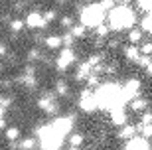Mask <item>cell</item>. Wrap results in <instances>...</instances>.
Returning <instances> with one entry per match:
<instances>
[{"label":"cell","mask_w":152,"mask_h":150,"mask_svg":"<svg viewBox=\"0 0 152 150\" xmlns=\"http://www.w3.org/2000/svg\"><path fill=\"white\" fill-rule=\"evenodd\" d=\"M95 97H97V105H99V109H107V111L126 105L124 95H123V87L117 85V83L99 85L97 91H95Z\"/></svg>","instance_id":"obj_1"},{"label":"cell","mask_w":152,"mask_h":150,"mask_svg":"<svg viewBox=\"0 0 152 150\" xmlns=\"http://www.w3.org/2000/svg\"><path fill=\"white\" fill-rule=\"evenodd\" d=\"M134 22H136L134 10L129 4H121V6H115L113 10H109V26L117 32L130 30Z\"/></svg>","instance_id":"obj_2"},{"label":"cell","mask_w":152,"mask_h":150,"mask_svg":"<svg viewBox=\"0 0 152 150\" xmlns=\"http://www.w3.org/2000/svg\"><path fill=\"white\" fill-rule=\"evenodd\" d=\"M79 20H81V24L85 28H97L105 20V10H103V6L99 2H93V4L85 6L83 10L79 12Z\"/></svg>","instance_id":"obj_3"},{"label":"cell","mask_w":152,"mask_h":150,"mask_svg":"<svg viewBox=\"0 0 152 150\" xmlns=\"http://www.w3.org/2000/svg\"><path fill=\"white\" fill-rule=\"evenodd\" d=\"M79 107H81V111H85V113H95L97 109H99L95 91H91V89L81 91V95H79Z\"/></svg>","instance_id":"obj_4"},{"label":"cell","mask_w":152,"mask_h":150,"mask_svg":"<svg viewBox=\"0 0 152 150\" xmlns=\"http://www.w3.org/2000/svg\"><path fill=\"white\" fill-rule=\"evenodd\" d=\"M51 127H53V130H56L57 134H61L63 138H65V136L71 132V128H73V119L71 117H59V119H56V121L51 122Z\"/></svg>","instance_id":"obj_5"},{"label":"cell","mask_w":152,"mask_h":150,"mask_svg":"<svg viewBox=\"0 0 152 150\" xmlns=\"http://www.w3.org/2000/svg\"><path fill=\"white\" fill-rule=\"evenodd\" d=\"M24 22H26V26H28L30 30H42V28H45V24H48L44 14H39V12H30V14H26Z\"/></svg>","instance_id":"obj_6"},{"label":"cell","mask_w":152,"mask_h":150,"mask_svg":"<svg viewBox=\"0 0 152 150\" xmlns=\"http://www.w3.org/2000/svg\"><path fill=\"white\" fill-rule=\"evenodd\" d=\"M75 61V53L71 48H61L59 57H57V69H67L71 63Z\"/></svg>","instance_id":"obj_7"},{"label":"cell","mask_w":152,"mask_h":150,"mask_svg":"<svg viewBox=\"0 0 152 150\" xmlns=\"http://www.w3.org/2000/svg\"><path fill=\"white\" fill-rule=\"evenodd\" d=\"M124 150H150V144H148V138L144 136H132L130 140H126Z\"/></svg>","instance_id":"obj_8"},{"label":"cell","mask_w":152,"mask_h":150,"mask_svg":"<svg viewBox=\"0 0 152 150\" xmlns=\"http://www.w3.org/2000/svg\"><path fill=\"white\" fill-rule=\"evenodd\" d=\"M38 107L44 113H48V115L57 113V105H56V101H53V97H51V95H44V97L38 101Z\"/></svg>","instance_id":"obj_9"},{"label":"cell","mask_w":152,"mask_h":150,"mask_svg":"<svg viewBox=\"0 0 152 150\" xmlns=\"http://www.w3.org/2000/svg\"><path fill=\"white\" fill-rule=\"evenodd\" d=\"M111 121H113V124H117V127H123L124 122H126V113H124V107H117V109H111Z\"/></svg>","instance_id":"obj_10"},{"label":"cell","mask_w":152,"mask_h":150,"mask_svg":"<svg viewBox=\"0 0 152 150\" xmlns=\"http://www.w3.org/2000/svg\"><path fill=\"white\" fill-rule=\"evenodd\" d=\"M45 48L48 50H59V48H63V38L61 36H48L45 38Z\"/></svg>","instance_id":"obj_11"},{"label":"cell","mask_w":152,"mask_h":150,"mask_svg":"<svg viewBox=\"0 0 152 150\" xmlns=\"http://www.w3.org/2000/svg\"><path fill=\"white\" fill-rule=\"evenodd\" d=\"M123 127H124V128H121V130H118V138L130 140V138L136 134V127H134V124H123Z\"/></svg>","instance_id":"obj_12"},{"label":"cell","mask_w":152,"mask_h":150,"mask_svg":"<svg viewBox=\"0 0 152 150\" xmlns=\"http://www.w3.org/2000/svg\"><path fill=\"white\" fill-rule=\"evenodd\" d=\"M124 57H126V59H130V61H136L138 57H140V50H138L134 44L126 45V48H124Z\"/></svg>","instance_id":"obj_13"},{"label":"cell","mask_w":152,"mask_h":150,"mask_svg":"<svg viewBox=\"0 0 152 150\" xmlns=\"http://www.w3.org/2000/svg\"><path fill=\"white\" fill-rule=\"evenodd\" d=\"M130 107H132V111L142 113V111L148 107V101H146V99H140V97H134V99L130 101Z\"/></svg>","instance_id":"obj_14"},{"label":"cell","mask_w":152,"mask_h":150,"mask_svg":"<svg viewBox=\"0 0 152 150\" xmlns=\"http://www.w3.org/2000/svg\"><path fill=\"white\" fill-rule=\"evenodd\" d=\"M24 26H26V22H24L22 18H16V20H12V22H10V30H12V32H22Z\"/></svg>","instance_id":"obj_15"},{"label":"cell","mask_w":152,"mask_h":150,"mask_svg":"<svg viewBox=\"0 0 152 150\" xmlns=\"http://www.w3.org/2000/svg\"><path fill=\"white\" fill-rule=\"evenodd\" d=\"M36 142H38V140L34 138V136H30V138H24L22 142H20V148L22 150H32L36 146Z\"/></svg>","instance_id":"obj_16"},{"label":"cell","mask_w":152,"mask_h":150,"mask_svg":"<svg viewBox=\"0 0 152 150\" xmlns=\"http://www.w3.org/2000/svg\"><path fill=\"white\" fill-rule=\"evenodd\" d=\"M18 136H20V130H18L16 127H10L8 130H6V138L10 140V142H16Z\"/></svg>","instance_id":"obj_17"},{"label":"cell","mask_w":152,"mask_h":150,"mask_svg":"<svg viewBox=\"0 0 152 150\" xmlns=\"http://www.w3.org/2000/svg\"><path fill=\"white\" fill-rule=\"evenodd\" d=\"M85 30H87V28H85L83 24H79V26H71V30H69V32L73 34V38H83V36H85Z\"/></svg>","instance_id":"obj_18"},{"label":"cell","mask_w":152,"mask_h":150,"mask_svg":"<svg viewBox=\"0 0 152 150\" xmlns=\"http://www.w3.org/2000/svg\"><path fill=\"white\" fill-rule=\"evenodd\" d=\"M129 40H130V44H138V42L142 40V32H140V30H130Z\"/></svg>","instance_id":"obj_19"},{"label":"cell","mask_w":152,"mask_h":150,"mask_svg":"<svg viewBox=\"0 0 152 150\" xmlns=\"http://www.w3.org/2000/svg\"><path fill=\"white\" fill-rule=\"evenodd\" d=\"M81 142H83V134H71V136H69V144L71 146H81Z\"/></svg>","instance_id":"obj_20"},{"label":"cell","mask_w":152,"mask_h":150,"mask_svg":"<svg viewBox=\"0 0 152 150\" xmlns=\"http://www.w3.org/2000/svg\"><path fill=\"white\" fill-rule=\"evenodd\" d=\"M56 91H57V95L65 97V95H67V85L63 83V81H57V83H56Z\"/></svg>","instance_id":"obj_21"},{"label":"cell","mask_w":152,"mask_h":150,"mask_svg":"<svg viewBox=\"0 0 152 150\" xmlns=\"http://www.w3.org/2000/svg\"><path fill=\"white\" fill-rule=\"evenodd\" d=\"M136 63H138L140 67H144V69H146V67L150 65V57H148V56H140L138 59H136Z\"/></svg>","instance_id":"obj_22"},{"label":"cell","mask_w":152,"mask_h":150,"mask_svg":"<svg viewBox=\"0 0 152 150\" xmlns=\"http://www.w3.org/2000/svg\"><path fill=\"white\" fill-rule=\"evenodd\" d=\"M99 4L103 6V10H105V12H109V10H113V8H115V2H113V0H101Z\"/></svg>","instance_id":"obj_23"},{"label":"cell","mask_w":152,"mask_h":150,"mask_svg":"<svg viewBox=\"0 0 152 150\" xmlns=\"http://www.w3.org/2000/svg\"><path fill=\"white\" fill-rule=\"evenodd\" d=\"M71 44H73V34L67 32L65 38H63V48H71Z\"/></svg>","instance_id":"obj_24"},{"label":"cell","mask_w":152,"mask_h":150,"mask_svg":"<svg viewBox=\"0 0 152 150\" xmlns=\"http://www.w3.org/2000/svg\"><path fill=\"white\" fill-rule=\"evenodd\" d=\"M44 18H45V22H51V20H56V18H57V14H56V10H48L44 14Z\"/></svg>","instance_id":"obj_25"},{"label":"cell","mask_w":152,"mask_h":150,"mask_svg":"<svg viewBox=\"0 0 152 150\" xmlns=\"http://www.w3.org/2000/svg\"><path fill=\"white\" fill-rule=\"evenodd\" d=\"M107 34H109L107 26H103V24H101V26H97V36H101V38H103V36H107Z\"/></svg>","instance_id":"obj_26"},{"label":"cell","mask_w":152,"mask_h":150,"mask_svg":"<svg viewBox=\"0 0 152 150\" xmlns=\"http://www.w3.org/2000/svg\"><path fill=\"white\" fill-rule=\"evenodd\" d=\"M142 53H144V56H150V53H152V44H144V45H142Z\"/></svg>","instance_id":"obj_27"},{"label":"cell","mask_w":152,"mask_h":150,"mask_svg":"<svg viewBox=\"0 0 152 150\" xmlns=\"http://www.w3.org/2000/svg\"><path fill=\"white\" fill-rule=\"evenodd\" d=\"M61 24H63V26H65V28H67V26H71V24H73V20H71V18H69V16H65V18H63V20H61Z\"/></svg>","instance_id":"obj_28"},{"label":"cell","mask_w":152,"mask_h":150,"mask_svg":"<svg viewBox=\"0 0 152 150\" xmlns=\"http://www.w3.org/2000/svg\"><path fill=\"white\" fill-rule=\"evenodd\" d=\"M0 56H6V45L0 44Z\"/></svg>","instance_id":"obj_29"},{"label":"cell","mask_w":152,"mask_h":150,"mask_svg":"<svg viewBox=\"0 0 152 150\" xmlns=\"http://www.w3.org/2000/svg\"><path fill=\"white\" fill-rule=\"evenodd\" d=\"M8 103H10V101H6V99H2V97H0V107H6Z\"/></svg>","instance_id":"obj_30"},{"label":"cell","mask_w":152,"mask_h":150,"mask_svg":"<svg viewBox=\"0 0 152 150\" xmlns=\"http://www.w3.org/2000/svg\"><path fill=\"white\" fill-rule=\"evenodd\" d=\"M4 113H6V107H0V119L4 117Z\"/></svg>","instance_id":"obj_31"},{"label":"cell","mask_w":152,"mask_h":150,"mask_svg":"<svg viewBox=\"0 0 152 150\" xmlns=\"http://www.w3.org/2000/svg\"><path fill=\"white\" fill-rule=\"evenodd\" d=\"M4 127H6V121H4V119H0V130H2Z\"/></svg>","instance_id":"obj_32"},{"label":"cell","mask_w":152,"mask_h":150,"mask_svg":"<svg viewBox=\"0 0 152 150\" xmlns=\"http://www.w3.org/2000/svg\"><path fill=\"white\" fill-rule=\"evenodd\" d=\"M146 73H148V75H152V63H150V65L146 67Z\"/></svg>","instance_id":"obj_33"},{"label":"cell","mask_w":152,"mask_h":150,"mask_svg":"<svg viewBox=\"0 0 152 150\" xmlns=\"http://www.w3.org/2000/svg\"><path fill=\"white\" fill-rule=\"evenodd\" d=\"M69 150H79V148H77V146H71V148H69Z\"/></svg>","instance_id":"obj_34"},{"label":"cell","mask_w":152,"mask_h":150,"mask_svg":"<svg viewBox=\"0 0 152 150\" xmlns=\"http://www.w3.org/2000/svg\"><path fill=\"white\" fill-rule=\"evenodd\" d=\"M0 67H2V65H0Z\"/></svg>","instance_id":"obj_35"}]
</instances>
